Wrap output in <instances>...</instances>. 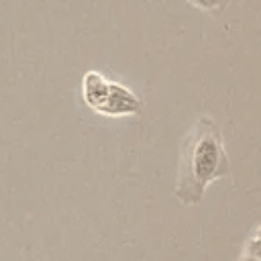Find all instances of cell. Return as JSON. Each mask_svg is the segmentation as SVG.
<instances>
[{"label":"cell","instance_id":"cell-1","mask_svg":"<svg viewBox=\"0 0 261 261\" xmlns=\"http://www.w3.org/2000/svg\"><path fill=\"white\" fill-rule=\"evenodd\" d=\"M230 175V159L224 147L222 128L210 116H200L184 139L175 196L181 204L194 206L206 188Z\"/></svg>","mask_w":261,"mask_h":261},{"label":"cell","instance_id":"cell-2","mask_svg":"<svg viewBox=\"0 0 261 261\" xmlns=\"http://www.w3.org/2000/svg\"><path fill=\"white\" fill-rule=\"evenodd\" d=\"M141 108H143V102L135 92H130L126 86L110 80L104 102L100 104V108L96 112L102 116H130V114H137Z\"/></svg>","mask_w":261,"mask_h":261},{"label":"cell","instance_id":"cell-3","mask_svg":"<svg viewBox=\"0 0 261 261\" xmlns=\"http://www.w3.org/2000/svg\"><path fill=\"white\" fill-rule=\"evenodd\" d=\"M108 82L100 71H86L84 80H82V98L84 102L96 112L100 108V104L104 102L106 90H108Z\"/></svg>","mask_w":261,"mask_h":261},{"label":"cell","instance_id":"cell-4","mask_svg":"<svg viewBox=\"0 0 261 261\" xmlns=\"http://www.w3.org/2000/svg\"><path fill=\"white\" fill-rule=\"evenodd\" d=\"M239 261H259V226H255L251 237L245 241Z\"/></svg>","mask_w":261,"mask_h":261},{"label":"cell","instance_id":"cell-5","mask_svg":"<svg viewBox=\"0 0 261 261\" xmlns=\"http://www.w3.org/2000/svg\"><path fill=\"white\" fill-rule=\"evenodd\" d=\"M190 2L194 6H198L200 10H216L226 4V0H190Z\"/></svg>","mask_w":261,"mask_h":261}]
</instances>
